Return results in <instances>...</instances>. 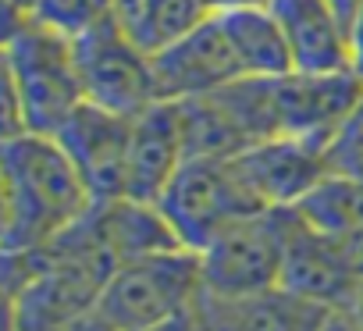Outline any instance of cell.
I'll list each match as a JSON object with an SVG mask.
<instances>
[{
  "label": "cell",
  "mask_w": 363,
  "mask_h": 331,
  "mask_svg": "<svg viewBox=\"0 0 363 331\" xmlns=\"http://www.w3.org/2000/svg\"><path fill=\"white\" fill-rule=\"evenodd\" d=\"M320 331H363V320L352 310H331L328 320L320 324Z\"/></svg>",
  "instance_id": "603a6c76"
},
{
  "label": "cell",
  "mask_w": 363,
  "mask_h": 331,
  "mask_svg": "<svg viewBox=\"0 0 363 331\" xmlns=\"http://www.w3.org/2000/svg\"><path fill=\"white\" fill-rule=\"evenodd\" d=\"M128 135H132V118L104 111L96 103H82L61 128L57 142L79 168L93 203H111L125 196L128 182Z\"/></svg>",
  "instance_id": "9c48e42d"
},
{
  "label": "cell",
  "mask_w": 363,
  "mask_h": 331,
  "mask_svg": "<svg viewBox=\"0 0 363 331\" xmlns=\"http://www.w3.org/2000/svg\"><path fill=\"white\" fill-rule=\"evenodd\" d=\"M72 43H75V61L89 103L125 118H135L146 107L160 103L153 57L118 22H107Z\"/></svg>",
  "instance_id": "8992f818"
},
{
  "label": "cell",
  "mask_w": 363,
  "mask_h": 331,
  "mask_svg": "<svg viewBox=\"0 0 363 331\" xmlns=\"http://www.w3.org/2000/svg\"><path fill=\"white\" fill-rule=\"evenodd\" d=\"M203 310L211 331H320L331 313L328 306L303 299L281 285L239 299L203 296Z\"/></svg>",
  "instance_id": "4fadbf2b"
},
{
  "label": "cell",
  "mask_w": 363,
  "mask_h": 331,
  "mask_svg": "<svg viewBox=\"0 0 363 331\" xmlns=\"http://www.w3.org/2000/svg\"><path fill=\"white\" fill-rule=\"evenodd\" d=\"M267 8L285 33L292 72H349V22L335 11L331 0H267Z\"/></svg>",
  "instance_id": "7c38bea8"
},
{
  "label": "cell",
  "mask_w": 363,
  "mask_h": 331,
  "mask_svg": "<svg viewBox=\"0 0 363 331\" xmlns=\"http://www.w3.org/2000/svg\"><path fill=\"white\" fill-rule=\"evenodd\" d=\"M310 228L324 235H349L363 228V179L328 172L303 200L292 207Z\"/></svg>",
  "instance_id": "e0dca14e"
},
{
  "label": "cell",
  "mask_w": 363,
  "mask_h": 331,
  "mask_svg": "<svg viewBox=\"0 0 363 331\" xmlns=\"http://www.w3.org/2000/svg\"><path fill=\"white\" fill-rule=\"evenodd\" d=\"M86 103L75 43L40 26L33 15L4 33V139L22 132L57 135Z\"/></svg>",
  "instance_id": "7a4b0ae2"
},
{
  "label": "cell",
  "mask_w": 363,
  "mask_h": 331,
  "mask_svg": "<svg viewBox=\"0 0 363 331\" xmlns=\"http://www.w3.org/2000/svg\"><path fill=\"white\" fill-rule=\"evenodd\" d=\"M153 75H157L160 100H174V103L221 93L246 79L235 47L225 33V22L218 15H207L193 33L153 54Z\"/></svg>",
  "instance_id": "ba28073f"
},
{
  "label": "cell",
  "mask_w": 363,
  "mask_h": 331,
  "mask_svg": "<svg viewBox=\"0 0 363 331\" xmlns=\"http://www.w3.org/2000/svg\"><path fill=\"white\" fill-rule=\"evenodd\" d=\"M359 320H363V285H359V292H356V299H352V306H349Z\"/></svg>",
  "instance_id": "484cf974"
},
{
  "label": "cell",
  "mask_w": 363,
  "mask_h": 331,
  "mask_svg": "<svg viewBox=\"0 0 363 331\" xmlns=\"http://www.w3.org/2000/svg\"><path fill=\"white\" fill-rule=\"evenodd\" d=\"M232 168L260 211H292L328 175L320 142L271 135L232 157Z\"/></svg>",
  "instance_id": "52a82bcc"
},
{
  "label": "cell",
  "mask_w": 363,
  "mask_h": 331,
  "mask_svg": "<svg viewBox=\"0 0 363 331\" xmlns=\"http://www.w3.org/2000/svg\"><path fill=\"white\" fill-rule=\"evenodd\" d=\"M4 175V253H26L54 242L93 214V196L54 135L22 132L0 142Z\"/></svg>",
  "instance_id": "6da1fadb"
},
{
  "label": "cell",
  "mask_w": 363,
  "mask_h": 331,
  "mask_svg": "<svg viewBox=\"0 0 363 331\" xmlns=\"http://www.w3.org/2000/svg\"><path fill=\"white\" fill-rule=\"evenodd\" d=\"M338 239V249H342V260L349 264V271L359 278L363 285V228L359 232H349V235H335Z\"/></svg>",
  "instance_id": "44dd1931"
},
{
  "label": "cell",
  "mask_w": 363,
  "mask_h": 331,
  "mask_svg": "<svg viewBox=\"0 0 363 331\" xmlns=\"http://www.w3.org/2000/svg\"><path fill=\"white\" fill-rule=\"evenodd\" d=\"M114 8L118 0H40L33 18L65 40H82L93 29L114 22Z\"/></svg>",
  "instance_id": "ac0fdd59"
},
{
  "label": "cell",
  "mask_w": 363,
  "mask_h": 331,
  "mask_svg": "<svg viewBox=\"0 0 363 331\" xmlns=\"http://www.w3.org/2000/svg\"><path fill=\"white\" fill-rule=\"evenodd\" d=\"M203 296H207V292H203ZM146 331H211V327H207V310H203V299H200L193 310L178 313V317H171V320H164V324H153V327H146Z\"/></svg>",
  "instance_id": "ffe728a7"
},
{
  "label": "cell",
  "mask_w": 363,
  "mask_h": 331,
  "mask_svg": "<svg viewBox=\"0 0 363 331\" xmlns=\"http://www.w3.org/2000/svg\"><path fill=\"white\" fill-rule=\"evenodd\" d=\"M218 18L225 22V33L235 47V57H239L246 79H278V75L292 72V54H289L285 33L267 4L228 11Z\"/></svg>",
  "instance_id": "9a60e30c"
},
{
  "label": "cell",
  "mask_w": 363,
  "mask_h": 331,
  "mask_svg": "<svg viewBox=\"0 0 363 331\" xmlns=\"http://www.w3.org/2000/svg\"><path fill=\"white\" fill-rule=\"evenodd\" d=\"M324 157H328V172L363 179V96L349 111V118L338 125V132L331 135Z\"/></svg>",
  "instance_id": "d6986e66"
},
{
  "label": "cell",
  "mask_w": 363,
  "mask_h": 331,
  "mask_svg": "<svg viewBox=\"0 0 363 331\" xmlns=\"http://www.w3.org/2000/svg\"><path fill=\"white\" fill-rule=\"evenodd\" d=\"M178 242L200 253L225 225L260 211L242 189L232 157H186L164 196L157 200Z\"/></svg>",
  "instance_id": "5b68a950"
},
{
  "label": "cell",
  "mask_w": 363,
  "mask_h": 331,
  "mask_svg": "<svg viewBox=\"0 0 363 331\" xmlns=\"http://www.w3.org/2000/svg\"><path fill=\"white\" fill-rule=\"evenodd\" d=\"M89 221H93V232L100 235L104 249L114 257V264L153 257V253H171V249H186L157 203L121 196V200L93 207Z\"/></svg>",
  "instance_id": "5bb4252c"
},
{
  "label": "cell",
  "mask_w": 363,
  "mask_h": 331,
  "mask_svg": "<svg viewBox=\"0 0 363 331\" xmlns=\"http://www.w3.org/2000/svg\"><path fill=\"white\" fill-rule=\"evenodd\" d=\"M292 211H253L225 225L203 249V292L214 299H239L281 285L285 242Z\"/></svg>",
  "instance_id": "277c9868"
},
{
  "label": "cell",
  "mask_w": 363,
  "mask_h": 331,
  "mask_svg": "<svg viewBox=\"0 0 363 331\" xmlns=\"http://www.w3.org/2000/svg\"><path fill=\"white\" fill-rule=\"evenodd\" d=\"M203 0H118L114 22L153 57L207 18Z\"/></svg>",
  "instance_id": "2e32d148"
},
{
  "label": "cell",
  "mask_w": 363,
  "mask_h": 331,
  "mask_svg": "<svg viewBox=\"0 0 363 331\" xmlns=\"http://www.w3.org/2000/svg\"><path fill=\"white\" fill-rule=\"evenodd\" d=\"M349 72L363 86V11L356 15V22L349 29Z\"/></svg>",
  "instance_id": "7402d4cb"
},
{
  "label": "cell",
  "mask_w": 363,
  "mask_h": 331,
  "mask_svg": "<svg viewBox=\"0 0 363 331\" xmlns=\"http://www.w3.org/2000/svg\"><path fill=\"white\" fill-rule=\"evenodd\" d=\"M186 128H182V107L174 100H160L132 118L128 135V182L125 196L157 203L178 168L186 164Z\"/></svg>",
  "instance_id": "8fae6325"
},
{
  "label": "cell",
  "mask_w": 363,
  "mask_h": 331,
  "mask_svg": "<svg viewBox=\"0 0 363 331\" xmlns=\"http://www.w3.org/2000/svg\"><path fill=\"white\" fill-rule=\"evenodd\" d=\"M211 15H228V11H242V8H260L267 0H203Z\"/></svg>",
  "instance_id": "cb8c5ba5"
},
{
  "label": "cell",
  "mask_w": 363,
  "mask_h": 331,
  "mask_svg": "<svg viewBox=\"0 0 363 331\" xmlns=\"http://www.w3.org/2000/svg\"><path fill=\"white\" fill-rule=\"evenodd\" d=\"M203 299L200 253L171 249L139 260H125L111 271L100 299L89 313L96 331H146Z\"/></svg>",
  "instance_id": "3957f363"
},
{
  "label": "cell",
  "mask_w": 363,
  "mask_h": 331,
  "mask_svg": "<svg viewBox=\"0 0 363 331\" xmlns=\"http://www.w3.org/2000/svg\"><path fill=\"white\" fill-rule=\"evenodd\" d=\"M36 4H40V0H4L8 22H15V18H29V15L36 11Z\"/></svg>",
  "instance_id": "d4e9b609"
},
{
  "label": "cell",
  "mask_w": 363,
  "mask_h": 331,
  "mask_svg": "<svg viewBox=\"0 0 363 331\" xmlns=\"http://www.w3.org/2000/svg\"><path fill=\"white\" fill-rule=\"evenodd\" d=\"M281 288H289L303 299H313L328 310H349L356 292H359V278L342 260L338 239L310 228L296 211L289 221Z\"/></svg>",
  "instance_id": "30bf717a"
}]
</instances>
